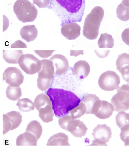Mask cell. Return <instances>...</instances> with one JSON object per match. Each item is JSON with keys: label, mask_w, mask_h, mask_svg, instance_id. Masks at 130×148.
<instances>
[{"label": "cell", "mask_w": 130, "mask_h": 148, "mask_svg": "<svg viewBox=\"0 0 130 148\" xmlns=\"http://www.w3.org/2000/svg\"><path fill=\"white\" fill-rule=\"evenodd\" d=\"M45 92L50 98L57 117L68 114L69 112L78 106L81 101L74 93L62 89L50 88Z\"/></svg>", "instance_id": "6da1fadb"}, {"label": "cell", "mask_w": 130, "mask_h": 148, "mask_svg": "<svg viewBox=\"0 0 130 148\" xmlns=\"http://www.w3.org/2000/svg\"><path fill=\"white\" fill-rule=\"evenodd\" d=\"M85 6V0H51L50 6L61 17V26L67 23L81 22Z\"/></svg>", "instance_id": "7a4b0ae2"}, {"label": "cell", "mask_w": 130, "mask_h": 148, "mask_svg": "<svg viewBox=\"0 0 130 148\" xmlns=\"http://www.w3.org/2000/svg\"><path fill=\"white\" fill-rule=\"evenodd\" d=\"M104 15V10L101 7L94 8L86 16L83 26V34L87 39L95 40L99 34V29Z\"/></svg>", "instance_id": "3957f363"}, {"label": "cell", "mask_w": 130, "mask_h": 148, "mask_svg": "<svg viewBox=\"0 0 130 148\" xmlns=\"http://www.w3.org/2000/svg\"><path fill=\"white\" fill-rule=\"evenodd\" d=\"M13 9L18 19L23 23L33 22L37 14V8L28 0H17Z\"/></svg>", "instance_id": "277c9868"}, {"label": "cell", "mask_w": 130, "mask_h": 148, "mask_svg": "<svg viewBox=\"0 0 130 148\" xmlns=\"http://www.w3.org/2000/svg\"><path fill=\"white\" fill-rule=\"evenodd\" d=\"M34 103L39 111V117L43 122L48 123L53 120L54 113L51 101L47 94L42 93L37 95L34 99Z\"/></svg>", "instance_id": "5b68a950"}, {"label": "cell", "mask_w": 130, "mask_h": 148, "mask_svg": "<svg viewBox=\"0 0 130 148\" xmlns=\"http://www.w3.org/2000/svg\"><path fill=\"white\" fill-rule=\"evenodd\" d=\"M59 124L63 129L69 131L74 136L81 138L86 134L88 128L82 121L73 119L71 116L66 115L59 117Z\"/></svg>", "instance_id": "8992f818"}, {"label": "cell", "mask_w": 130, "mask_h": 148, "mask_svg": "<svg viewBox=\"0 0 130 148\" xmlns=\"http://www.w3.org/2000/svg\"><path fill=\"white\" fill-rule=\"evenodd\" d=\"M129 87L128 83L119 87L117 92L112 97L111 103L115 111H125L129 109Z\"/></svg>", "instance_id": "52a82bcc"}, {"label": "cell", "mask_w": 130, "mask_h": 148, "mask_svg": "<svg viewBox=\"0 0 130 148\" xmlns=\"http://www.w3.org/2000/svg\"><path fill=\"white\" fill-rule=\"evenodd\" d=\"M18 63L22 71L27 74L33 75L40 70L41 60L32 54L21 55L18 60Z\"/></svg>", "instance_id": "ba28073f"}, {"label": "cell", "mask_w": 130, "mask_h": 148, "mask_svg": "<svg viewBox=\"0 0 130 148\" xmlns=\"http://www.w3.org/2000/svg\"><path fill=\"white\" fill-rule=\"evenodd\" d=\"M120 76L113 71H108L103 73L99 77L98 83L100 88L105 91L117 89L120 83Z\"/></svg>", "instance_id": "9c48e42d"}, {"label": "cell", "mask_w": 130, "mask_h": 148, "mask_svg": "<svg viewBox=\"0 0 130 148\" xmlns=\"http://www.w3.org/2000/svg\"><path fill=\"white\" fill-rule=\"evenodd\" d=\"M94 140L91 145H107L111 138L112 133L110 128L105 124H98L93 130L92 133Z\"/></svg>", "instance_id": "30bf717a"}, {"label": "cell", "mask_w": 130, "mask_h": 148, "mask_svg": "<svg viewBox=\"0 0 130 148\" xmlns=\"http://www.w3.org/2000/svg\"><path fill=\"white\" fill-rule=\"evenodd\" d=\"M3 80L12 86H19L23 82L24 77L18 69L12 67L6 68L3 74Z\"/></svg>", "instance_id": "8fae6325"}, {"label": "cell", "mask_w": 130, "mask_h": 148, "mask_svg": "<svg viewBox=\"0 0 130 148\" xmlns=\"http://www.w3.org/2000/svg\"><path fill=\"white\" fill-rule=\"evenodd\" d=\"M54 64V75H58L66 72L69 67L68 60L64 56L60 54L53 55L49 59Z\"/></svg>", "instance_id": "7c38bea8"}, {"label": "cell", "mask_w": 130, "mask_h": 148, "mask_svg": "<svg viewBox=\"0 0 130 148\" xmlns=\"http://www.w3.org/2000/svg\"><path fill=\"white\" fill-rule=\"evenodd\" d=\"M85 104V114H95L98 111L101 104V100L95 95L88 94L85 95L81 100Z\"/></svg>", "instance_id": "4fadbf2b"}, {"label": "cell", "mask_w": 130, "mask_h": 148, "mask_svg": "<svg viewBox=\"0 0 130 148\" xmlns=\"http://www.w3.org/2000/svg\"><path fill=\"white\" fill-rule=\"evenodd\" d=\"M62 26L61 33L68 40H75L80 35L81 27L76 22L65 23Z\"/></svg>", "instance_id": "5bb4252c"}, {"label": "cell", "mask_w": 130, "mask_h": 148, "mask_svg": "<svg viewBox=\"0 0 130 148\" xmlns=\"http://www.w3.org/2000/svg\"><path fill=\"white\" fill-rule=\"evenodd\" d=\"M129 54L122 53L118 56L116 61V69L120 72L124 80L129 83Z\"/></svg>", "instance_id": "9a60e30c"}, {"label": "cell", "mask_w": 130, "mask_h": 148, "mask_svg": "<svg viewBox=\"0 0 130 148\" xmlns=\"http://www.w3.org/2000/svg\"><path fill=\"white\" fill-rule=\"evenodd\" d=\"M40 60L42 65L40 70L37 72L38 77L47 79L53 78L54 73L53 62L46 59Z\"/></svg>", "instance_id": "2e32d148"}, {"label": "cell", "mask_w": 130, "mask_h": 148, "mask_svg": "<svg viewBox=\"0 0 130 148\" xmlns=\"http://www.w3.org/2000/svg\"><path fill=\"white\" fill-rule=\"evenodd\" d=\"M6 123L10 130L18 127L22 121V116L19 112L13 111L4 114Z\"/></svg>", "instance_id": "e0dca14e"}, {"label": "cell", "mask_w": 130, "mask_h": 148, "mask_svg": "<svg viewBox=\"0 0 130 148\" xmlns=\"http://www.w3.org/2000/svg\"><path fill=\"white\" fill-rule=\"evenodd\" d=\"M90 67L86 61L80 60L74 64L73 67L74 74L80 79H84L89 73Z\"/></svg>", "instance_id": "ac0fdd59"}, {"label": "cell", "mask_w": 130, "mask_h": 148, "mask_svg": "<svg viewBox=\"0 0 130 148\" xmlns=\"http://www.w3.org/2000/svg\"><path fill=\"white\" fill-rule=\"evenodd\" d=\"M114 111L112 104L106 101L101 100V105L94 115L98 118L104 119L109 118Z\"/></svg>", "instance_id": "d6986e66"}, {"label": "cell", "mask_w": 130, "mask_h": 148, "mask_svg": "<svg viewBox=\"0 0 130 148\" xmlns=\"http://www.w3.org/2000/svg\"><path fill=\"white\" fill-rule=\"evenodd\" d=\"M37 29L34 25H27L23 26L20 31L22 39L28 42L34 40L37 35Z\"/></svg>", "instance_id": "ffe728a7"}, {"label": "cell", "mask_w": 130, "mask_h": 148, "mask_svg": "<svg viewBox=\"0 0 130 148\" xmlns=\"http://www.w3.org/2000/svg\"><path fill=\"white\" fill-rule=\"evenodd\" d=\"M37 140L35 137L30 133L25 132L20 134L17 138V146L37 145Z\"/></svg>", "instance_id": "44dd1931"}, {"label": "cell", "mask_w": 130, "mask_h": 148, "mask_svg": "<svg viewBox=\"0 0 130 148\" xmlns=\"http://www.w3.org/2000/svg\"><path fill=\"white\" fill-rule=\"evenodd\" d=\"M67 135L63 133L59 132L51 136L47 143V145H70L68 142Z\"/></svg>", "instance_id": "7402d4cb"}, {"label": "cell", "mask_w": 130, "mask_h": 148, "mask_svg": "<svg viewBox=\"0 0 130 148\" xmlns=\"http://www.w3.org/2000/svg\"><path fill=\"white\" fill-rule=\"evenodd\" d=\"M117 17L120 20L126 21L129 19V0H123L116 9Z\"/></svg>", "instance_id": "603a6c76"}, {"label": "cell", "mask_w": 130, "mask_h": 148, "mask_svg": "<svg viewBox=\"0 0 130 148\" xmlns=\"http://www.w3.org/2000/svg\"><path fill=\"white\" fill-rule=\"evenodd\" d=\"M3 58L9 64H16L20 56L23 54L22 50H3Z\"/></svg>", "instance_id": "cb8c5ba5"}, {"label": "cell", "mask_w": 130, "mask_h": 148, "mask_svg": "<svg viewBox=\"0 0 130 148\" xmlns=\"http://www.w3.org/2000/svg\"><path fill=\"white\" fill-rule=\"evenodd\" d=\"M25 132L33 134L38 140L42 134V127L39 122L36 120H33L28 124Z\"/></svg>", "instance_id": "d4e9b609"}, {"label": "cell", "mask_w": 130, "mask_h": 148, "mask_svg": "<svg viewBox=\"0 0 130 148\" xmlns=\"http://www.w3.org/2000/svg\"><path fill=\"white\" fill-rule=\"evenodd\" d=\"M114 41L111 35L105 33L101 34L97 44L99 48H112Z\"/></svg>", "instance_id": "484cf974"}, {"label": "cell", "mask_w": 130, "mask_h": 148, "mask_svg": "<svg viewBox=\"0 0 130 148\" xmlns=\"http://www.w3.org/2000/svg\"><path fill=\"white\" fill-rule=\"evenodd\" d=\"M7 97L12 101L19 100L22 95L21 88L19 86H12L9 85L6 90Z\"/></svg>", "instance_id": "4316f807"}, {"label": "cell", "mask_w": 130, "mask_h": 148, "mask_svg": "<svg viewBox=\"0 0 130 148\" xmlns=\"http://www.w3.org/2000/svg\"><path fill=\"white\" fill-rule=\"evenodd\" d=\"M16 105L21 111L27 112L34 109V105L33 101L27 98L18 100Z\"/></svg>", "instance_id": "83f0119b"}, {"label": "cell", "mask_w": 130, "mask_h": 148, "mask_svg": "<svg viewBox=\"0 0 130 148\" xmlns=\"http://www.w3.org/2000/svg\"><path fill=\"white\" fill-rule=\"evenodd\" d=\"M86 108L84 103L81 101L79 105L70 111V113L73 119L79 118L86 113Z\"/></svg>", "instance_id": "f1b7e54d"}, {"label": "cell", "mask_w": 130, "mask_h": 148, "mask_svg": "<svg viewBox=\"0 0 130 148\" xmlns=\"http://www.w3.org/2000/svg\"><path fill=\"white\" fill-rule=\"evenodd\" d=\"M115 119L117 125L121 129L123 126L129 123V114L125 111L118 112L116 116Z\"/></svg>", "instance_id": "f546056e"}, {"label": "cell", "mask_w": 130, "mask_h": 148, "mask_svg": "<svg viewBox=\"0 0 130 148\" xmlns=\"http://www.w3.org/2000/svg\"><path fill=\"white\" fill-rule=\"evenodd\" d=\"M53 78L47 79L38 76L37 81L38 88L42 91H46L50 88Z\"/></svg>", "instance_id": "4dcf8cb0"}, {"label": "cell", "mask_w": 130, "mask_h": 148, "mask_svg": "<svg viewBox=\"0 0 130 148\" xmlns=\"http://www.w3.org/2000/svg\"><path fill=\"white\" fill-rule=\"evenodd\" d=\"M120 136L121 140L124 143L125 145H129V123L123 126L121 129Z\"/></svg>", "instance_id": "1f68e13d"}, {"label": "cell", "mask_w": 130, "mask_h": 148, "mask_svg": "<svg viewBox=\"0 0 130 148\" xmlns=\"http://www.w3.org/2000/svg\"><path fill=\"white\" fill-rule=\"evenodd\" d=\"M50 0H33V3L40 8H46L49 5Z\"/></svg>", "instance_id": "d6a6232c"}, {"label": "cell", "mask_w": 130, "mask_h": 148, "mask_svg": "<svg viewBox=\"0 0 130 148\" xmlns=\"http://www.w3.org/2000/svg\"><path fill=\"white\" fill-rule=\"evenodd\" d=\"M55 51L47 50V51H34L35 53L43 58H46L51 56L53 52Z\"/></svg>", "instance_id": "836d02e7"}, {"label": "cell", "mask_w": 130, "mask_h": 148, "mask_svg": "<svg viewBox=\"0 0 130 148\" xmlns=\"http://www.w3.org/2000/svg\"><path fill=\"white\" fill-rule=\"evenodd\" d=\"M11 48H27L26 45L20 40H17L11 45Z\"/></svg>", "instance_id": "e575fe53"}]
</instances>
